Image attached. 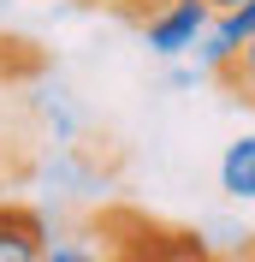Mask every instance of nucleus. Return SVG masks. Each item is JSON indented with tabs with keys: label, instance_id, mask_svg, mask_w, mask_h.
Instances as JSON below:
<instances>
[{
	"label": "nucleus",
	"instance_id": "nucleus-4",
	"mask_svg": "<svg viewBox=\"0 0 255 262\" xmlns=\"http://www.w3.org/2000/svg\"><path fill=\"white\" fill-rule=\"evenodd\" d=\"M220 191L238 196V203H255V137L225 143V155H220Z\"/></svg>",
	"mask_w": 255,
	"mask_h": 262
},
{
	"label": "nucleus",
	"instance_id": "nucleus-1",
	"mask_svg": "<svg viewBox=\"0 0 255 262\" xmlns=\"http://www.w3.org/2000/svg\"><path fill=\"white\" fill-rule=\"evenodd\" d=\"M95 232H101L107 262H220V250L208 245L202 232L166 227V221H155V214H143V209H125V203L101 209Z\"/></svg>",
	"mask_w": 255,
	"mask_h": 262
},
{
	"label": "nucleus",
	"instance_id": "nucleus-8",
	"mask_svg": "<svg viewBox=\"0 0 255 262\" xmlns=\"http://www.w3.org/2000/svg\"><path fill=\"white\" fill-rule=\"evenodd\" d=\"M232 6H238V0H208V12H232Z\"/></svg>",
	"mask_w": 255,
	"mask_h": 262
},
{
	"label": "nucleus",
	"instance_id": "nucleus-3",
	"mask_svg": "<svg viewBox=\"0 0 255 262\" xmlns=\"http://www.w3.org/2000/svg\"><path fill=\"white\" fill-rule=\"evenodd\" d=\"M48 214L36 203H12L0 196V262H42L48 256Z\"/></svg>",
	"mask_w": 255,
	"mask_h": 262
},
{
	"label": "nucleus",
	"instance_id": "nucleus-5",
	"mask_svg": "<svg viewBox=\"0 0 255 262\" xmlns=\"http://www.w3.org/2000/svg\"><path fill=\"white\" fill-rule=\"evenodd\" d=\"M208 78L220 83V90H225L232 101H243V107H255V36L243 42L238 54H232V60H220L214 72H208Z\"/></svg>",
	"mask_w": 255,
	"mask_h": 262
},
{
	"label": "nucleus",
	"instance_id": "nucleus-6",
	"mask_svg": "<svg viewBox=\"0 0 255 262\" xmlns=\"http://www.w3.org/2000/svg\"><path fill=\"white\" fill-rule=\"evenodd\" d=\"M42 262H107V250H101V245H83V238H60V245H48Z\"/></svg>",
	"mask_w": 255,
	"mask_h": 262
},
{
	"label": "nucleus",
	"instance_id": "nucleus-2",
	"mask_svg": "<svg viewBox=\"0 0 255 262\" xmlns=\"http://www.w3.org/2000/svg\"><path fill=\"white\" fill-rule=\"evenodd\" d=\"M214 24L208 12V0H160L143 12V36H148V54L160 60H178V54H190L202 42V30Z\"/></svg>",
	"mask_w": 255,
	"mask_h": 262
},
{
	"label": "nucleus",
	"instance_id": "nucleus-7",
	"mask_svg": "<svg viewBox=\"0 0 255 262\" xmlns=\"http://www.w3.org/2000/svg\"><path fill=\"white\" fill-rule=\"evenodd\" d=\"M220 262H255V238H243V245H232V250H220Z\"/></svg>",
	"mask_w": 255,
	"mask_h": 262
}]
</instances>
